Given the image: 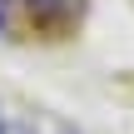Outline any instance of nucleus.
Segmentation results:
<instances>
[{"instance_id":"1","label":"nucleus","mask_w":134,"mask_h":134,"mask_svg":"<svg viewBox=\"0 0 134 134\" xmlns=\"http://www.w3.org/2000/svg\"><path fill=\"white\" fill-rule=\"evenodd\" d=\"M80 0H30V10H40V15H65V10H75Z\"/></svg>"}]
</instances>
